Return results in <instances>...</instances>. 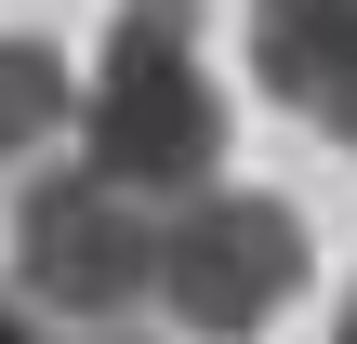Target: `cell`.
Returning <instances> with one entry per match:
<instances>
[{
    "label": "cell",
    "mask_w": 357,
    "mask_h": 344,
    "mask_svg": "<svg viewBox=\"0 0 357 344\" xmlns=\"http://www.w3.org/2000/svg\"><path fill=\"white\" fill-rule=\"evenodd\" d=\"M305 278V225L291 199H252V186H199L172 225H159V305L185 318L199 344H238L265 331Z\"/></svg>",
    "instance_id": "cell-3"
},
{
    "label": "cell",
    "mask_w": 357,
    "mask_h": 344,
    "mask_svg": "<svg viewBox=\"0 0 357 344\" xmlns=\"http://www.w3.org/2000/svg\"><path fill=\"white\" fill-rule=\"evenodd\" d=\"M331 344H357V292H344V331H331Z\"/></svg>",
    "instance_id": "cell-6"
},
{
    "label": "cell",
    "mask_w": 357,
    "mask_h": 344,
    "mask_svg": "<svg viewBox=\"0 0 357 344\" xmlns=\"http://www.w3.org/2000/svg\"><path fill=\"white\" fill-rule=\"evenodd\" d=\"M66 119H79L66 53H53V40H0V172H13V159H40Z\"/></svg>",
    "instance_id": "cell-5"
},
{
    "label": "cell",
    "mask_w": 357,
    "mask_h": 344,
    "mask_svg": "<svg viewBox=\"0 0 357 344\" xmlns=\"http://www.w3.org/2000/svg\"><path fill=\"white\" fill-rule=\"evenodd\" d=\"M79 344H119V331H79Z\"/></svg>",
    "instance_id": "cell-7"
},
{
    "label": "cell",
    "mask_w": 357,
    "mask_h": 344,
    "mask_svg": "<svg viewBox=\"0 0 357 344\" xmlns=\"http://www.w3.org/2000/svg\"><path fill=\"white\" fill-rule=\"evenodd\" d=\"M13 292L79 331H119L132 305H159V212L132 186H106L93 159H53L13 199Z\"/></svg>",
    "instance_id": "cell-2"
},
{
    "label": "cell",
    "mask_w": 357,
    "mask_h": 344,
    "mask_svg": "<svg viewBox=\"0 0 357 344\" xmlns=\"http://www.w3.org/2000/svg\"><path fill=\"white\" fill-rule=\"evenodd\" d=\"M93 172L132 199H199L225 172V93L199 80V0H119L93 80H79Z\"/></svg>",
    "instance_id": "cell-1"
},
{
    "label": "cell",
    "mask_w": 357,
    "mask_h": 344,
    "mask_svg": "<svg viewBox=\"0 0 357 344\" xmlns=\"http://www.w3.org/2000/svg\"><path fill=\"white\" fill-rule=\"evenodd\" d=\"M252 66L305 133L357 159V0H252Z\"/></svg>",
    "instance_id": "cell-4"
}]
</instances>
